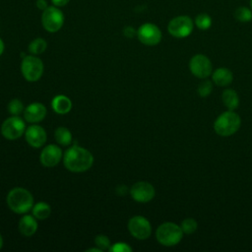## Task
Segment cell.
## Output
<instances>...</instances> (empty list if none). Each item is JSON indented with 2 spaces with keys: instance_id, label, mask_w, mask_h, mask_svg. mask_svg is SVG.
Here are the masks:
<instances>
[{
  "instance_id": "2",
  "label": "cell",
  "mask_w": 252,
  "mask_h": 252,
  "mask_svg": "<svg viewBox=\"0 0 252 252\" xmlns=\"http://www.w3.org/2000/svg\"><path fill=\"white\" fill-rule=\"evenodd\" d=\"M240 124V116L233 110H227L216 118L214 122V129L218 135L221 137H228L238 131Z\"/></svg>"
},
{
  "instance_id": "36",
  "label": "cell",
  "mask_w": 252,
  "mask_h": 252,
  "mask_svg": "<svg viewBox=\"0 0 252 252\" xmlns=\"http://www.w3.org/2000/svg\"><path fill=\"white\" fill-rule=\"evenodd\" d=\"M250 7H251V10H252V0H250Z\"/></svg>"
},
{
  "instance_id": "12",
  "label": "cell",
  "mask_w": 252,
  "mask_h": 252,
  "mask_svg": "<svg viewBox=\"0 0 252 252\" xmlns=\"http://www.w3.org/2000/svg\"><path fill=\"white\" fill-rule=\"evenodd\" d=\"M132 198L140 203H147L151 201L156 194L154 186L146 181L136 182L130 189Z\"/></svg>"
},
{
  "instance_id": "5",
  "label": "cell",
  "mask_w": 252,
  "mask_h": 252,
  "mask_svg": "<svg viewBox=\"0 0 252 252\" xmlns=\"http://www.w3.org/2000/svg\"><path fill=\"white\" fill-rule=\"evenodd\" d=\"M64 23V15L56 6H48L41 15V24L49 32H58Z\"/></svg>"
},
{
  "instance_id": "32",
  "label": "cell",
  "mask_w": 252,
  "mask_h": 252,
  "mask_svg": "<svg viewBox=\"0 0 252 252\" xmlns=\"http://www.w3.org/2000/svg\"><path fill=\"white\" fill-rule=\"evenodd\" d=\"M70 0H51L52 4L56 7H62V6H65L66 4H68Z\"/></svg>"
},
{
  "instance_id": "4",
  "label": "cell",
  "mask_w": 252,
  "mask_h": 252,
  "mask_svg": "<svg viewBox=\"0 0 252 252\" xmlns=\"http://www.w3.org/2000/svg\"><path fill=\"white\" fill-rule=\"evenodd\" d=\"M183 236L181 227L171 221L161 223L156 231L158 241L163 246H174L180 242Z\"/></svg>"
},
{
  "instance_id": "20",
  "label": "cell",
  "mask_w": 252,
  "mask_h": 252,
  "mask_svg": "<svg viewBox=\"0 0 252 252\" xmlns=\"http://www.w3.org/2000/svg\"><path fill=\"white\" fill-rule=\"evenodd\" d=\"M50 213H51V209L49 205L45 202H38L32 208V215L33 217H35V219H38V220H44L48 218Z\"/></svg>"
},
{
  "instance_id": "1",
  "label": "cell",
  "mask_w": 252,
  "mask_h": 252,
  "mask_svg": "<svg viewBox=\"0 0 252 252\" xmlns=\"http://www.w3.org/2000/svg\"><path fill=\"white\" fill-rule=\"evenodd\" d=\"M93 155L80 146H73L64 154V165L73 172L86 171L93 165Z\"/></svg>"
},
{
  "instance_id": "29",
  "label": "cell",
  "mask_w": 252,
  "mask_h": 252,
  "mask_svg": "<svg viewBox=\"0 0 252 252\" xmlns=\"http://www.w3.org/2000/svg\"><path fill=\"white\" fill-rule=\"evenodd\" d=\"M109 251H111V252H131L132 248L127 243L117 242L109 247Z\"/></svg>"
},
{
  "instance_id": "16",
  "label": "cell",
  "mask_w": 252,
  "mask_h": 252,
  "mask_svg": "<svg viewBox=\"0 0 252 252\" xmlns=\"http://www.w3.org/2000/svg\"><path fill=\"white\" fill-rule=\"evenodd\" d=\"M213 82L219 87H227L233 80L232 72L224 67L216 69L212 74Z\"/></svg>"
},
{
  "instance_id": "19",
  "label": "cell",
  "mask_w": 252,
  "mask_h": 252,
  "mask_svg": "<svg viewBox=\"0 0 252 252\" xmlns=\"http://www.w3.org/2000/svg\"><path fill=\"white\" fill-rule=\"evenodd\" d=\"M221 100L228 110H234L239 105L237 93L232 89H225L221 94Z\"/></svg>"
},
{
  "instance_id": "14",
  "label": "cell",
  "mask_w": 252,
  "mask_h": 252,
  "mask_svg": "<svg viewBox=\"0 0 252 252\" xmlns=\"http://www.w3.org/2000/svg\"><path fill=\"white\" fill-rule=\"evenodd\" d=\"M27 142L33 148L41 147L46 141L45 130L38 125H32L25 131Z\"/></svg>"
},
{
  "instance_id": "23",
  "label": "cell",
  "mask_w": 252,
  "mask_h": 252,
  "mask_svg": "<svg viewBox=\"0 0 252 252\" xmlns=\"http://www.w3.org/2000/svg\"><path fill=\"white\" fill-rule=\"evenodd\" d=\"M195 25L198 29L206 31L212 26V18L207 13H201L196 17Z\"/></svg>"
},
{
  "instance_id": "8",
  "label": "cell",
  "mask_w": 252,
  "mask_h": 252,
  "mask_svg": "<svg viewBox=\"0 0 252 252\" xmlns=\"http://www.w3.org/2000/svg\"><path fill=\"white\" fill-rule=\"evenodd\" d=\"M25 131V122L18 115L7 118L1 126V133L8 140H16L20 138Z\"/></svg>"
},
{
  "instance_id": "33",
  "label": "cell",
  "mask_w": 252,
  "mask_h": 252,
  "mask_svg": "<svg viewBox=\"0 0 252 252\" xmlns=\"http://www.w3.org/2000/svg\"><path fill=\"white\" fill-rule=\"evenodd\" d=\"M3 51H4V42L0 38V55L3 53Z\"/></svg>"
},
{
  "instance_id": "10",
  "label": "cell",
  "mask_w": 252,
  "mask_h": 252,
  "mask_svg": "<svg viewBox=\"0 0 252 252\" xmlns=\"http://www.w3.org/2000/svg\"><path fill=\"white\" fill-rule=\"evenodd\" d=\"M137 36L143 44L153 46L159 43L161 39V32L158 26L152 23H146L138 29Z\"/></svg>"
},
{
  "instance_id": "18",
  "label": "cell",
  "mask_w": 252,
  "mask_h": 252,
  "mask_svg": "<svg viewBox=\"0 0 252 252\" xmlns=\"http://www.w3.org/2000/svg\"><path fill=\"white\" fill-rule=\"evenodd\" d=\"M52 108L56 113L59 114H65L68 113L72 108V102L70 98H68L65 95H57L52 99L51 102Z\"/></svg>"
},
{
  "instance_id": "3",
  "label": "cell",
  "mask_w": 252,
  "mask_h": 252,
  "mask_svg": "<svg viewBox=\"0 0 252 252\" xmlns=\"http://www.w3.org/2000/svg\"><path fill=\"white\" fill-rule=\"evenodd\" d=\"M7 204L13 212L17 214H25L32 207L33 198L27 189L16 187L9 192L7 196Z\"/></svg>"
},
{
  "instance_id": "28",
  "label": "cell",
  "mask_w": 252,
  "mask_h": 252,
  "mask_svg": "<svg viewBox=\"0 0 252 252\" xmlns=\"http://www.w3.org/2000/svg\"><path fill=\"white\" fill-rule=\"evenodd\" d=\"M94 243L95 245L101 250H109V247L111 246L110 244V240L107 236L103 235V234H99L97 236H95L94 238Z\"/></svg>"
},
{
  "instance_id": "11",
  "label": "cell",
  "mask_w": 252,
  "mask_h": 252,
  "mask_svg": "<svg viewBox=\"0 0 252 252\" xmlns=\"http://www.w3.org/2000/svg\"><path fill=\"white\" fill-rule=\"evenodd\" d=\"M128 229L135 238L141 240L149 238L152 232L150 221L142 216H135L130 219L128 222Z\"/></svg>"
},
{
  "instance_id": "25",
  "label": "cell",
  "mask_w": 252,
  "mask_h": 252,
  "mask_svg": "<svg viewBox=\"0 0 252 252\" xmlns=\"http://www.w3.org/2000/svg\"><path fill=\"white\" fill-rule=\"evenodd\" d=\"M180 227L182 229V231L186 234H191L193 232H195L197 230L198 227V223L196 221L195 219L193 218H187L185 220H182Z\"/></svg>"
},
{
  "instance_id": "34",
  "label": "cell",
  "mask_w": 252,
  "mask_h": 252,
  "mask_svg": "<svg viewBox=\"0 0 252 252\" xmlns=\"http://www.w3.org/2000/svg\"><path fill=\"white\" fill-rule=\"evenodd\" d=\"M88 252H91V251H95V252H101V250L97 247V248H91V249H88L87 250Z\"/></svg>"
},
{
  "instance_id": "6",
  "label": "cell",
  "mask_w": 252,
  "mask_h": 252,
  "mask_svg": "<svg viewBox=\"0 0 252 252\" xmlns=\"http://www.w3.org/2000/svg\"><path fill=\"white\" fill-rule=\"evenodd\" d=\"M21 70L27 81L35 82L40 79L43 73V63L38 57L28 55L22 61Z\"/></svg>"
},
{
  "instance_id": "24",
  "label": "cell",
  "mask_w": 252,
  "mask_h": 252,
  "mask_svg": "<svg viewBox=\"0 0 252 252\" xmlns=\"http://www.w3.org/2000/svg\"><path fill=\"white\" fill-rule=\"evenodd\" d=\"M234 18L241 23L250 22L252 20V10L246 7H239L234 11Z\"/></svg>"
},
{
  "instance_id": "17",
  "label": "cell",
  "mask_w": 252,
  "mask_h": 252,
  "mask_svg": "<svg viewBox=\"0 0 252 252\" xmlns=\"http://www.w3.org/2000/svg\"><path fill=\"white\" fill-rule=\"evenodd\" d=\"M37 229V222L32 216L26 215L19 221V230L25 236L32 235Z\"/></svg>"
},
{
  "instance_id": "30",
  "label": "cell",
  "mask_w": 252,
  "mask_h": 252,
  "mask_svg": "<svg viewBox=\"0 0 252 252\" xmlns=\"http://www.w3.org/2000/svg\"><path fill=\"white\" fill-rule=\"evenodd\" d=\"M123 32H124V35H125L126 37H130V38L134 37V36L137 34V31H136L134 28H132V27H126V28L124 29Z\"/></svg>"
},
{
  "instance_id": "31",
  "label": "cell",
  "mask_w": 252,
  "mask_h": 252,
  "mask_svg": "<svg viewBox=\"0 0 252 252\" xmlns=\"http://www.w3.org/2000/svg\"><path fill=\"white\" fill-rule=\"evenodd\" d=\"M35 5H36V7H37L39 10H42V11L45 10V9L48 7L46 0H36Z\"/></svg>"
},
{
  "instance_id": "35",
  "label": "cell",
  "mask_w": 252,
  "mask_h": 252,
  "mask_svg": "<svg viewBox=\"0 0 252 252\" xmlns=\"http://www.w3.org/2000/svg\"><path fill=\"white\" fill-rule=\"evenodd\" d=\"M2 244H3V239H2V236L0 235V248L2 247Z\"/></svg>"
},
{
  "instance_id": "13",
  "label": "cell",
  "mask_w": 252,
  "mask_h": 252,
  "mask_svg": "<svg viewBox=\"0 0 252 252\" xmlns=\"http://www.w3.org/2000/svg\"><path fill=\"white\" fill-rule=\"evenodd\" d=\"M61 158V149L56 145H48L40 153V162L46 167H52L57 165Z\"/></svg>"
},
{
  "instance_id": "26",
  "label": "cell",
  "mask_w": 252,
  "mask_h": 252,
  "mask_svg": "<svg viewBox=\"0 0 252 252\" xmlns=\"http://www.w3.org/2000/svg\"><path fill=\"white\" fill-rule=\"evenodd\" d=\"M212 91H213V84L209 80H203L198 85V88H197V92H198L199 95L202 97L209 96L211 94Z\"/></svg>"
},
{
  "instance_id": "22",
  "label": "cell",
  "mask_w": 252,
  "mask_h": 252,
  "mask_svg": "<svg viewBox=\"0 0 252 252\" xmlns=\"http://www.w3.org/2000/svg\"><path fill=\"white\" fill-rule=\"evenodd\" d=\"M46 46H47V43L46 41L41 38V37H37L35 39H33L30 45H29V51L32 53V54H34V55H37V54H40L42 53L45 49H46Z\"/></svg>"
},
{
  "instance_id": "15",
  "label": "cell",
  "mask_w": 252,
  "mask_h": 252,
  "mask_svg": "<svg viewBox=\"0 0 252 252\" xmlns=\"http://www.w3.org/2000/svg\"><path fill=\"white\" fill-rule=\"evenodd\" d=\"M46 115V108L39 102H33L28 105L24 110L25 119L28 122L35 123L41 121Z\"/></svg>"
},
{
  "instance_id": "27",
  "label": "cell",
  "mask_w": 252,
  "mask_h": 252,
  "mask_svg": "<svg viewBox=\"0 0 252 252\" xmlns=\"http://www.w3.org/2000/svg\"><path fill=\"white\" fill-rule=\"evenodd\" d=\"M24 109V105L22 103V101L20 99H12L9 104H8V111L12 114V115H19L21 114V112H23Z\"/></svg>"
},
{
  "instance_id": "21",
  "label": "cell",
  "mask_w": 252,
  "mask_h": 252,
  "mask_svg": "<svg viewBox=\"0 0 252 252\" xmlns=\"http://www.w3.org/2000/svg\"><path fill=\"white\" fill-rule=\"evenodd\" d=\"M54 137H55L56 142L62 146H68L72 142V134L65 127H58L55 130Z\"/></svg>"
},
{
  "instance_id": "9",
  "label": "cell",
  "mask_w": 252,
  "mask_h": 252,
  "mask_svg": "<svg viewBox=\"0 0 252 252\" xmlns=\"http://www.w3.org/2000/svg\"><path fill=\"white\" fill-rule=\"evenodd\" d=\"M189 69L195 77L199 79H206L212 74L213 67L211 60L206 55L196 54L190 59Z\"/></svg>"
},
{
  "instance_id": "7",
  "label": "cell",
  "mask_w": 252,
  "mask_h": 252,
  "mask_svg": "<svg viewBox=\"0 0 252 252\" xmlns=\"http://www.w3.org/2000/svg\"><path fill=\"white\" fill-rule=\"evenodd\" d=\"M194 28L193 21L188 16H178L170 20L167 26L168 32L177 38L187 37Z\"/></svg>"
}]
</instances>
